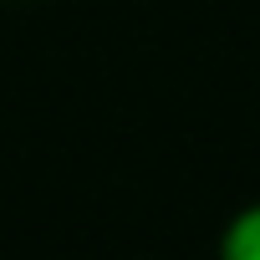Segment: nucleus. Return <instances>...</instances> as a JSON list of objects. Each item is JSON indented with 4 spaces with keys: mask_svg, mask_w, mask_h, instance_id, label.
Segmentation results:
<instances>
[{
    "mask_svg": "<svg viewBox=\"0 0 260 260\" xmlns=\"http://www.w3.org/2000/svg\"><path fill=\"white\" fill-rule=\"evenodd\" d=\"M219 260H260V199L245 204L224 235H219Z\"/></svg>",
    "mask_w": 260,
    "mask_h": 260,
    "instance_id": "f257e3e1",
    "label": "nucleus"
}]
</instances>
